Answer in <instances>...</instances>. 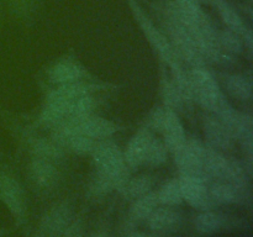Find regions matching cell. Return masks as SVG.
<instances>
[{
  "instance_id": "cell-27",
  "label": "cell",
  "mask_w": 253,
  "mask_h": 237,
  "mask_svg": "<svg viewBox=\"0 0 253 237\" xmlns=\"http://www.w3.org/2000/svg\"><path fill=\"white\" fill-rule=\"evenodd\" d=\"M32 151L36 157L43 158L47 160H56L63 156V148L54 142L53 140H46V138H37L32 142Z\"/></svg>"
},
{
  "instance_id": "cell-5",
  "label": "cell",
  "mask_w": 253,
  "mask_h": 237,
  "mask_svg": "<svg viewBox=\"0 0 253 237\" xmlns=\"http://www.w3.org/2000/svg\"><path fill=\"white\" fill-rule=\"evenodd\" d=\"M203 152L204 143L197 138L185 140L182 147L174 152V160L179 169V174L192 175L211 182L209 175L203 169Z\"/></svg>"
},
{
  "instance_id": "cell-31",
  "label": "cell",
  "mask_w": 253,
  "mask_h": 237,
  "mask_svg": "<svg viewBox=\"0 0 253 237\" xmlns=\"http://www.w3.org/2000/svg\"><path fill=\"white\" fill-rule=\"evenodd\" d=\"M61 237H83V234H82V226L81 224H79V221L69 225L68 229L64 231V234L62 235Z\"/></svg>"
},
{
  "instance_id": "cell-8",
  "label": "cell",
  "mask_w": 253,
  "mask_h": 237,
  "mask_svg": "<svg viewBox=\"0 0 253 237\" xmlns=\"http://www.w3.org/2000/svg\"><path fill=\"white\" fill-rule=\"evenodd\" d=\"M69 121L74 123L77 131L93 138V140H105L120 130V126L116 125L115 122L108 120V118L93 115V114L81 118V120Z\"/></svg>"
},
{
  "instance_id": "cell-11",
  "label": "cell",
  "mask_w": 253,
  "mask_h": 237,
  "mask_svg": "<svg viewBox=\"0 0 253 237\" xmlns=\"http://www.w3.org/2000/svg\"><path fill=\"white\" fill-rule=\"evenodd\" d=\"M204 136L209 147L217 151H227L234 143V137L216 116H207L204 120Z\"/></svg>"
},
{
  "instance_id": "cell-14",
  "label": "cell",
  "mask_w": 253,
  "mask_h": 237,
  "mask_svg": "<svg viewBox=\"0 0 253 237\" xmlns=\"http://www.w3.org/2000/svg\"><path fill=\"white\" fill-rule=\"evenodd\" d=\"M30 175L37 187L49 189L58 182V170L51 160L36 157L30 165Z\"/></svg>"
},
{
  "instance_id": "cell-30",
  "label": "cell",
  "mask_w": 253,
  "mask_h": 237,
  "mask_svg": "<svg viewBox=\"0 0 253 237\" xmlns=\"http://www.w3.org/2000/svg\"><path fill=\"white\" fill-rule=\"evenodd\" d=\"M169 110H172V109H168L167 106L156 109V110L151 114L150 118H148V130L162 131L163 126H165L166 121H167Z\"/></svg>"
},
{
  "instance_id": "cell-37",
  "label": "cell",
  "mask_w": 253,
  "mask_h": 237,
  "mask_svg": "<svg viewBox=\"0 0 253 237\" xmlns=\"http://www.w3.org/2000/svg\"><path fill=\"white\" fill-rule=\"evenodd\" d=\"M37 237H39V236H37Z\"/></svg>"
},
{
  "instance_id": "cell-26",
  "label": "cell",
  "mask_w": 253,
  "mask_h": 237,
  "mask_svg": "<svg viewBox=\"0 0 253 237\" xmlns=\"http://www.w3.org/2000/svg\"><path fill=\"white\" fill-rule=\"evenodd\" d=\"M158 202L165 206H177L183 202L182 190H180L179 180L170 179L162 185L157 192Z\"/></svg>"
},
{
  "instance_id": "cell-15",
  "label": "cell",
  "mask_w": 253,
  "mask_h": 237,
  "mask_svg": "<svg viewBox=\"0 0 253 237\" xmlns=\"http://www.w3.org/2000/svg\"><path fill=\"white\" fill-rule=\"evenodd\" d=\"M98 88V85H94V84L89 83H83L81 80L72 81V83L67 84H61L57 89H54L47 99L48 100H57L62 101V103L72 104L73 101H76L77 99L82 98V96L90 95L91 91L94 89Z\"/></svg>"
},
{
  "instance_id": "cell-36",
  "label": "cell",
  "mask_w": 253,
  "mask_h": 237,
  "mask_svg": "<svg viewBox=\"0 0 253 237\" xmlns=\"http://www.w3.org/2000/svg\"><path fill=\"white\" fill-rule=\"evenodd\" d=\"M2 234H4V231H2V230H0V236H1Z\"/></svg>"
},
{
  "instance_id": "cell-4",
  "label": "cell",
  "mask_w": 253,
  "mask_h": 237,
  "mask_svg": "<svg viewBox=\"0 0 253 237\" xmlns=\"http://www.w3.org/2000/svg\"><path fill=\"white\" fill-rule=\"evenodd\" d=\"M189 78L192 81L194 100L198 101L208 111L214 113L217 103L224 94L220 90L217 81L215 80L212 74L204 67H200V68L192 69Z\"/></svg>"
},
{
  "instance_id": "cell-25",
  "label": "cell",
  "mask_w": 253,
  "mask_h": 237,
  "mask_svg": "<svg viewBox=\"0 0 253 237\" xmlns=\"http://www.w3.org/2000/svg\"><path fill=\"white\" fill-rule=\"evenodd\" d=\"M174 4L183 24L187 26L188 30H192L197 25L203 12L199 0H174Z\"/></svg>"
},
{
  "instance_id": "cell-22",
  "label": "cell",
  "mask_w": 253,
  "mask_h": 237,
  "mask_svg": "<svg viewBox=\"0 0 253 237\" xmlns=\"http://www.w3.org/2000/svg\"><path fill=\"white\" fill-rule=\"evenodd\" d=\"M161 94H162L165 105L175 113L184 106V100L175 86L172 77H168L166 73L162 74V78H161Z\"/></svg>"
},
{
  "instance_id": "cell-3",
  "label": "cell",
  "mask_w": 253,
  "mask_h": 237,
  "mask_svg": "<svg viewBox=\"0 0 253 237\" xmlns=\"http://www.w3.org/2000/svg\"><path fill=\"white\" fill-rule=\"evenodd\" d=\"M126 1L130 5L131 11H132L133 16H135L136 21L138 22L140 27L142 29L143 34L147 37L148 42L157 51V53L160 54L163 62L169 67L170 72H177L179 69H182L183 67L180 64L179 57L175 53L169 40L165 36V34L161 32V30H158L155 26L152 20L147 16V14L143 11V9L138 5V2L136 0H126Z\"/></svg>"
},
{
  "instance_id": "cell-19",
  "label": "cell",
  "mask_w": 253,
  "mask_h": 237,
  "mask_svg": "<svg viewBox=\"0 0 253 237\" xmlns=\"http://www.w3.org/2000/svg\"><path fill=\"white\" fill-rule=\"evenodd\" d=\"M82 77H83V71L81 67L69 61L59 62L56 66L52 67L48 73L49 80L54 84H59V85L81 80Z\"/></svg>"
},
{
  "instance_id": "cell-32",
  "label": "cell",
  "mask_w": 253,
  "mask_h": 237,
  "mask_svg": "<svg viewBox=\"0 0 253 237\" xmlns=\"http://www.w3.org/2000/svg\"><path fill=\"white\" fill-rule=\"evenodd\" d=\"M240 36H241V40H242V43H244V46L246 47L247 49H250V51H252V48H253L252 30L250 29V27H246V29L244 30V32H242Z\"/></svg>"
},
{
  "instance_id": "cell-6",
  "label": "cell",
  "mask_w": 253,
  "mask_h": 237,
  "mask_svg": "<svg viewBox=\"0 0 253 237\" xmlns=\"http://www.w3.org/2000/svg\"><path fill=\"white\" fill-rule=\"evenodd\" d=\"M178 180H179L183 200H185L193 207L202 211H208L217 206L209 194L210 182L184 174H179Z\"/></svg>"
},
{
  "instance_id": "cell-12",
  "label": "cell",
  "mask_w": 253,
  "mask_h": 237,
  "mask_svg": "<svg viewBox=\"0 0 253 237\" xmlns=\"http://www.w3.org/2000/svg\"><path fill=\"white\" fill-rule=\"evenodd\" d=\"M209 194L216 205L246 202L251 199L250 190H241L226 180H211L209 184Z\"/></svg>"
},
{
  "instance_id": "cell-2",
  "label": "cell",
  "mask_w": 253,
  "mask_h": 237,
  "mask_svg": "<svg viewBox=\"0 0 253 237\" xmlns=\"http://www.w3.org/2000/svg\"><path fill=\"white\" fill-rule=\"evenodd\" d=\"M91 156H93L96 174L103 175L104 178L113 182L115 189L118 190L128 178L127 165L120 147L116 143L105 140L100 143H96Z\"/></svg>"
},
{
  "instance_id": "cell-24",
  "label": "cell",
  "mask_w": 253,
  "mask_h": 237,
  "mask_svg": "<svg viewBox=\"0 0 253 237\" xmlns=\"http://www.w3.org/2000/svg\"><path fill=\"white\" fill-rule=\"evenodd\" d=\"M214 4L216 6L217 11H219L220 16H221L222 21L226 24L227 29L241 35L247 26L242 21L241 16L237 14L236 10L229 2L225 1V0H215Z\"/></svg>"
},
{
  "instance_id": "cell-21",
  "label": "cell",
  "mask_w": 253,
  "mask_h": 237,
  "mask_svg": "<svg viewBox=\"0 0 253 237\" xmlns=\"http://www.w3.org/2000/svg\"><path fill=\"white\" fill-rule=\"evenodd\" d=\"M226 219L217 212L208 210L198 215L194 220V227L199 234L210 235L224 229Z\"/></svg>"
},
{
  "instance_id": "cell-35",
  "label": "cell",
  "mask_w": 253,
  "mask_h": 237,
  "mask_svg": "<svg viewBox=\"0 0 253 237\" xmlns=\"http://www.w3.org/2000/svg\"><path fill=\"white\" fill-rule=\"evenodd\" d=\"M200 2H205V4H214L215 0H199Z\"/></svg>"
},
{
  "instance_id": "cell-1",
  "label": "cell",
  "mask_w": 253,
  "mask_h": 237,
  "mask_svg": "<svg viewBox=\"0 0 253 237\" xmlns=\"http://www.w3.org/2000/svg\"><path fill=\"white\" fill-rule=\"evenodd\" d=\"M166 26L169 35V42L174 48L179 59H184L193 68H200L205 66V58L200 53L194 39L183 24L174 1L168 2L166 7Z\"/></svg>"
},
{
  "instance_id": "cell-23",
  "label": "cell",
  "mask_w": 253,
  "mask_h": 237,
  "mask_svg": "<svg viewBox=\"0 0 253 237\" xmlns=\"http://www.w3.org/2000/svg\"><path fill=\"white\" fill-rule=\"evenodd\" d=\"M225 86L227 91L236 99L242 101L252 98V83L249 78L239 74L225 77Z\"/></svg>"
},
{
  "instance_id": "cell-16",
  "label": "cell",
  "mask_w": 253,
  "mask_h": 237,
  "mask_svg": "<svg viewBox=\"0 0 253 237\" xmlns=\"http://www.w3.org/2000/svg\"><path fill=\"white\" fill-rule=\"evenodd\" d=\"M161 132L163 133V137H165L163 143L166 145L167 150L172 153L179 150L187 140L182 122H180L177 113L173 110H169L167 121H166Z\"/></svg>"
},
{
  "instance_id": "cell-10",
  "label": "cell",
  "mask_w": 253,
  "mask_h": 237,
  "mask_svg": "<svg viewBox=\"0 0 253 237\" xmlns=\"http://www.w3.org/2000/svg\"><path fill=\"white\" fill-rule=\"evenodd\" d=\"M152 137V133H151V131L147 127L141 128L140 131H137L132 136L130 142L127 143L125 152H124L126 165L128 168L136 169L141 164H143L146 153H147L148 146H150Z\"/></svg>"
},
{
  "instance_id": "cell-9",
  "label": "cell",
  "mask_w": 253,
  "mask_h": 237,
  "mask_svg": "<svg viewBox=\"0 0 253 237\" xmlns=\"http://www.w3.org/2000/svg\"><path fill=\"white\" fill-rule=\"evenodd\" d=\"M72 210L66 202L54 206L44 215L41 231L44 237H59L71 225Z\"/></svg>"
},
{
  "instance_id": "cell-13",
  "label": "cell",
  "mask_w": 253,
  "mask_h": 237,
  "mask_svg": "<svg viewBox=\"0 0 253 237\" xmlns=\"http://www.w3.org/2000/svg\"><path fill=\"white\" fill-rule=\"evenodd\" d=\"M146 221L153 231L173 232L179 229L182 224V216L177 210L172 209L170 206H157L151 212Z\"/></svg>"
},
{
  "instance_id": "cell-17",
  "label": "cell",
  "mask_w": 253,
  "mask_h": 237,
  "mask_svg": "<svg viewBox=\"0 0 253 237\" xmlns=\"http://www.w3.org/2000/svg\"><path fill=\"white\" fill-rule=\"evenodd\" d=\"M203 169L211 180H225L227 170V157L220 151L204 145Z\"/></svg>"
},
{
  "instance_id": "cell-33",
  "label": "cell",
  "mask_w": 253,
  "mask_h": 237,
  "mask_svg": "<svg viewBox=\"0 0 253 237\" xmlns=\"http://www.w3.org/2000/svg\"><path fill=\"white\" fill-rule=\"evenodd\" d=\"M125 237H153L151 235L143 234V232H130V234L126 235Z\"/></svg>"
},
{
  "instance_id": "cell-18",
  "label": "cell",
  "mask_w": 253,
  "mask_h": 237,
  "mask_svg": "<svg viewBox=\"0 0 253 237\" xmlns=\"http://www.w3.org/2000/svg\"><path fill=\"white\" fill-rule=\"evenodd\" d=\"M153 180L148 175H137V177H128L125 182L121 184L118 192L127 200H135L142 195L147 194L152 190Z\"/></svg>"
},
{
  "instance_id": "cell-28",
  "label": "cell",
  "mask_w": 253,
  "mask_h": 237,
  "mask_svg": "<svg viewBox=\"0 0 253 237\" xmlns=\"http://www.w3.org/2000/svg\"><path fill=\"white\" fill-rule=\"evenodd\" d=\"M219 43L222 52L230 54V56L240 54L244 51L241 36L229 29H225L221 32H219Z\"/></svg>"
},
{
  "instance_id": "cell-7",
  "label": "cell",
  "mask_w": 253,
  "mask_h": 237,
  "mask_svg": "<svg viewBox=\"0 0 253 237\" xmlns=\"http://www.w3.org/2000/svg\"><path fill=\"white\" fill-rule=\"evenodd\" d=\"M0 201L7 207L12 216L21 222L26 211L24 190L15 178L0 173Z\"/></svg>"
},
{
  "instance_id": "cell-29",
  "label": "cell",
  "mask_w": 253,
  "mask_h": 237,
  "mask_svg": "<svg viewBox=\"0 0 253 237\" xmlns=\"http://www.w3.org/2000/svg\"><path fill=\"white\" fill-rule=\"evenodd\" d=\"M167 153L168 150L163 141L152 137L143 164H147L150 167H160L167 160Z\"/></svg>"
},
{
  "instance_id": "cell-20",
  "label": "cell",
  "mask_w": 253,
  "mask_h": 237,
  "mask_svg": "<svg viewBox=\"0 0 253 237\" xmlns=\"http://www.w3.org/2000/svg\"><path fill=\"white\" fill-rule=\"evenodd\" d=\"M158 198L157 192H148L147 194L137 198L132 201V205L130 207V219L135 221H141V220H147L151 212L158 206Z\"/></svg>"
},
{
  "instance_id": "cell-34",
  "label": "cell",
  "mask_w": 253,
  "mask_h": 237,
  "mask_svg": "<svg viewBox=\"0 0 253 237\" xmlns=\"http://www.w3.org/2000/svg\"><path fill=\"white\" fill-rule=\"evenodd\" d=\"M90 237H109V236H108V234H105V232L98 231V232H94Z\"/></svg>"
}]
</instances>
